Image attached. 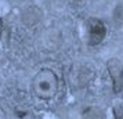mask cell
<instances>
[{
  "label": "cell",
  "mask_w": 123,
  "mask_h": 119,
  "mask_svg": "<svg viewBox=\"0 0 123 119\" xmlns=\"http://www.w3.org/2000/svg\"><path fill=\"white\" fill-rule=\"evenodd\" d=\"M106 69L109 78L112 80V89L115 93H120L123 90V64L117 58H109L106 61Z\"/></svg>",
  "instance_id": "3957f363"
},
{
  "label": "cell",
  "mask_w": 123,
  "mask_h": 119,
  "mask_svg": "<svg viewBox=\"0 0 123 119\" xmlns=\"http://www.w3.org/2000/svg\"><path fill=\"white\" fill-rule=\"evenodd\" d=\"M86 36L89 46H98L102 43L106 36V26L104 21L94 17L89 18L86 21Z\"/></svg>",
  "instance_id": "7a4b0ae2"
},
{
  "label": "cell",
  "mask_w": 123,
  "mask_h": 119,
  "mask_svg": "<svg viewBox=\"0 0 123 119\" xmlns=\"http://www.w3.org/2000/svg\"><path fill=\"white\" fill-rule=\"evenodd\" d=\"M1 35H3V22L0 19V39H1Z\"/></svg>",
  "instance_id": "5b68a950"
},
{
  "label": "cell",
  "mask_w": 123,
  "mask_h": 119,
  "mask_svg": "<svg viewBox=\"0 0 123 119\" xmlns=\"http://www.w3.org/2000/svg\"><path fill=\"white\" fill-rule=\"evenodd\" d=\"M60 80L51 68H42L32 79V91L40 100H51L58 93Z\"/></svg>",
  "instance_id": "6da1fadb"
},
{
  "label": "cell",
  "mask_w": 123,
  "mask_h": 119,
  "mask_svg": "<svg viewBox=\"0 0 123 119\" xmlns=\"http://www.w3.org/2000/svg\"><path fill=\"white\" fill-rule=\"evenodd\" d=\"M0 119H7V113L4 111V108L0 105Z\"/></svg>",
  "instance_id": "277c9868"
}]
</instances>
